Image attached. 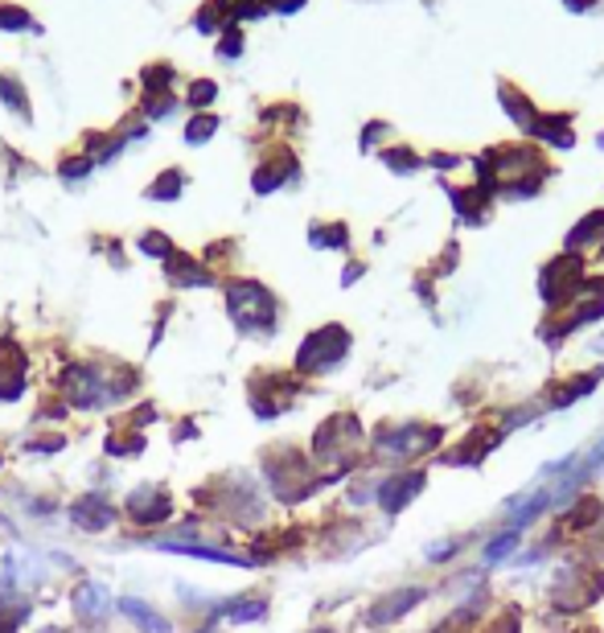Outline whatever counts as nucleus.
<instances>
[{
	"mask_svg": "<svg viewBox=\"0 0 604 633\" xmlns=\"http://www.w3.org/2000/svg\"><path fill=\"white\" fill-rule=\"evenodd\" d=\"M416 489H419V477L416 474L407 477V486H403V481H390V486L383 489V506H387V510H399V502H407Z\"/></svg>",
	"mask_w": 604,
	"mask_h": 633,
	"instance_id": "4",
	"label": "nucleus"
},
{
	"mask_svg": "<svg viewBox=\"0 0 604 633\" xmlns=\"http://www.w3.org/2000/svg\"><path fill=\"white\" fill-rule=\"evenodd\" d=\"M514 535H502V539H493V547L486 551V560L489 563H498V560H506V556H514Z\"/></svg>",
	"mask_w": 604,
	"mask_h": 633,
	"instance_id": "5",
	"label": "nucleus"
},
{
	"mask_svg": "<svg viewBox=\"0 0 604 633\" xmlns=\"http://www.w3.org/2000/svg\"><path fill=\"white\" fill-rule=\"evenodd\" d=\"M416 601H424V589H412V592H403V596H395L390 604H383L378 613H374V625H383V621H390V618H399V613H407V604H416Z\"/></svg>",
	"mask_w": 604,
	"mask_h": 633,
	"instance_id": "3",
	"label": "nucleus"
},
{
	"mask_svg": "<svg viewBox=\"0 0 604 633\" xmlns=\"http://www.w3.org/2000/svg\"><path fill=\"white\" fill-rule=\"evenodd\" d=\"M74 609L83 613V618H100L103 609H107V592L100 584H83V589L74 592Z\"/></svg>",
	"mask_w": 604,
	"mask_h": 633,
	"instance_id": "1",
	"label": "nucleus"
},
{
	"mask_svg": "<svg viewBox=\"0 0 604 633\" xmlns=\"http://www.w3.org/2000/svg\"><path fill=\"white\" fill-rule=\"evenodd\" d=\"M230 618H235V621H256V618H263V604H259V601L230 604Z\"/></svg>",
	"mask_w": 604,
	"mask_h": 633,
	"instance_id": "6",
	"label": "nucleus"
},
{
	"mask_svg": "<svg viewBox=\"0 0 604 633\" xmlns=\"http://www.w3.org/2000/svg\"><path fill=\"white\" fill-rule=\"evenodd\" d=\"M124 613H128L136 625H144L148 633H169V621H160V618H153L148 613V604H140V601H124Z\"/></svg>",
	"mask_w": 604,
	"mask_h": 633,
	"instance_id": "2",
	"label": "nucleus"
}]
</instances>
